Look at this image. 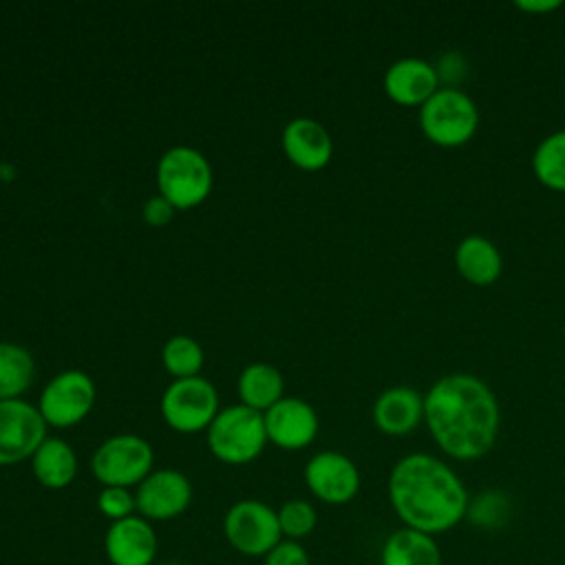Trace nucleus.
<instances>
[{
    "mask_svg": "<svg viewBox=\"0 0 565 565\" xmlns=\"http://www.w3.org/2000/svg\"><path fill=\"white\" fill-rule=\"evenodd\" d=\"M424 417V397L411 386H391L373 404V422L386 435H406Z\"/></svg>",
    "mask_w": 565,
    "mask_h": 565,
    "instance_id": "17",
    "label": "nucleus"
},
{
    "mask_svg": "<svg viewBox=\"0 0 565 565\" xmlns=\"http://www.w3.org/2000/svg\"><path fill=\"white\" fill-rule=\"evenodd\" d=\"M205 435L210 452L218 461L232 466L254 461L269 441L263 413L245 404H232L221 408L207 426Z\"/></svg>",
    "mask_w": 565,
    "mask_h": 565,
    "instance_id": "4",
    "label": "nucleus"
},
{
    "mask_svg": "<svg viewBox=\"0 0 565 565\" xmlns=\"http://www.w3.org/2000/svg\"><path fill=\"white\" fill-rule=\"evenodd\" d=\"M214 185L207 157L192 146L168 148L157 163V188L174 210H190L203 203Z\"/></svg>",
    "mask_w": 565,
    "mask_h": 565,
    "instance_id": "3",
    "label": "nucleus"
},
{
    "mask_svg": "<svg viewBox=\"0 0 565 565\" xmlns=\"http://www.w3.org/2000/svg\"><path fill=\"white\" fill-rule=\"evenodd\" d=\"M31 470L40 486L62 490L77 475V455L73 446L60 437H46L31 457Z\"/></svg>",
    "mask_w": 565,
    "mask_h": 565,
    "instance_id": "20",
    "label": "nucleus"
},
{
    "mask_svg": "<svg viewBox=\"0 0 565 565\" xmlns=\"http://www.w3.org/2000/svg\"><path fill=\"white\" fill-rule=\"evenodd\" d=\"M276 512H278L280 532L289 541H298V539L309 536L313 532L316 523H318L316 508L305 499H289Z\"/></svg>",
    "mask_w": 565,
    "mask_h": 565,
    "instance_id": "25",
    "label": "nucleus"
},
{
    "mask_svg": "<svg viewBox=\"0 0 565 565\" xmlns=\"http://www.w3.org/2000/svg\"><path fill=\"white\" fill-rule=\"evenodd\" d=\"M263 565H311L307 550L298 541L282 539L263 561Z\"/></svg>",
    "mask_w": 565,
    "mask_h": 565,
    "instance_id": "28",
    "label": "nucleus"
},
{
    "mask_svg": "<svg viewBox=\"0 0 565 565\" xmlns=\"http://www.w3.org/2000/svg\"><path fill=\"white\" fill-rule=\"evenodd\" d=\"M46 422L40 408L22 397L0 402V466L31 459L46 439Z\"/></svg>",
    "mask_w": 565,
    "mask_h": 565,
    "instance_id": "10",
    "label": "nucleus"
},
{
    "mask_svg": "<svg viewBox=\"0 0 565 565\" xmlns=\"http://www.w3.org/2000/svg\"><path fill=\"white\" fill-rule=\"evenodd\" d=\"M35 377V360L22 344L0 342V402L18 399Z\"/></svg>",
    "mask_w": 565,
    "mask_h": 565,
    "instance_id": "22",
    "label": "nucleus"
},
{
    "mask_svg": "<svg viewBox=\"0 0 565 565\" xmlns=\"http://www.w3.org/2000/svg\"><path fill=\"white\" fill-rule=\"evenodd\" d=\"M305 483L316 499L329 505H342L358 494L360 470L347 455L338 450H322L307 461Z\"/></svg>",
    "mask_w": 565,
    "mask_h": 565,
    "instance_id": "12",
    "label": "nucleus"
},
{
    "mask_svg": "<svg viewBox=\"0 0 565 565\" xmlns=\"http://www.w3.org/2000/svg\"><path fill=\"white\" fill-rule=\"evenodd\" d=\"M419 128L433 143L455 148L477 132L479 108L461 88L439 86L419 106Z\"/></svg>",
    "mask_w": 565,
    "mask_h": 565,
    "instance_id": "5",
    "label": "nucleus"
},
{
    "mask_svg": "<svg viewBox=\"0 0 565 565\" xmlns=\"http://www.w3.org/2000/svg\"><path fill=\"white\" fill-rule=\"evenodd\" d=\"M267 439L282 450L307 448L318 435V413L300 397H282L263 413Z\"/></svg>",
    "mask_w": 565,
    "mask_h": 565,
    "instance_id": "13",
    "label": "nucleus"
},
{
    "mask_svg": "<svg viewBox=\"0 0 565 565\" xmlns=\"http://www.w3.org/2000/svg\"><path fill=\"white\" fill-rule=\"evenodd\" d=\"M104 552L110 565H152L157 556V532L139 514L113 521L104 536Z\"/></svg>",
    "mask_w": 565,
    "mask_h": 565,
    "instance_id": "14",
    "label": "nucleus"
},
{
    "mask_svg": "<svg viewBox=\"0 0 565 565\" xmlns=\"http://www.w3.org/2000/svg\"><path fill=\"white\" fill-rule=\"evenodd\" d=\"M97 388L93 377L79 369H66L49 380L40 393L38 408L49 426L68 428L79 424L95 406Z\"/></svg>",
    "mask_w": 565,
    "mask_h": 565,
    "instance_id": "9",
    "label": "nucleus"
},
{
    "mask_svg": "<svg viewBox=\"0 0 565 565\" xmlns=\"http://www.w3.org/2000/svg\"><path fill=\"white\" fill-rule=\"evenodd\" d=\"M227 543L243 556H267L280 541L278 512L258 499L236 501L223 519Z\"/></svg>",
    "mask_w": 565,
    "mask_h": 565,
    "instance_id": "7",
    "label": "nucleus"
},
{
    "mask_svg": "<svg viewBox=\"0 0 565 565\" xmlns=\"http://www.w3.org/2000/svg\"><path fill=\"white\" fill-rule=\"evenodd\" d=\"M203 347L190 335H172L161 349V362L174 380L194 377L203 369Z\"/></svg>",
    "mask_w": 565,
    "mask_h": 565,
    "instance_id": "24",
    "label": "nucleus"
},
{
    "mask_svg": "<svg viewBox=\"0 0 565 565\" xmlns=\"http://www.w3.org/2000/svg\"><path fill=\"white\" fill-rule=\"evenodd\" d=\"M516 7L527 13H550L561 7V0H516Z\"/></svg>",
    "mask_w": 565,
    "mask_h": 565,
    "instance_id": "31",
    "label": "nucleus"
},
{
    "mask_svg": "<svg viewBox=\"0 0 565 565\" xmlns=\"http://www.w3.org/2000/svg\"><path fill=\"white\" fill-rule=\"evenodd\" d=\"M532 170L543 185L565 192V130H556L539 141L532 154Z\"/></svg>",
    "mask_w": 565,
    "mask_h": 565,
    "instance_id": "23",
    "label": "nucleus"
},
{
    "mask_svg": "<svg viewBox=\"0 0 565 565\" xmlns=\"http://www.w3.org/2000/svg\"><path fill=\"white\" fill-rule=\"evenodd\" d=\"M455 267L468 282L488 287L501 276L503 260L490 238L470 234L461 238L455 249Z\"/></svg>",
    "mask_w": 565,
    "mask_h": 565,
    "instance_id": "19",
    "label": "nucleus"
},
{
    "mask_svg": "<svg viewBox=\"0 0 565 565\" xmlns=\"http://www.w3.org/2000/svg\"><path fill=\"white\" fill-rule=\"evenodd\" d=\"M161 415L177 433L207 430L218 408V393L214 384L201 375L174 380L161 395Z\"/></svg>",
    "mask_w": 565,
    "mask_h": 565,
    "instance_id": "8",
    "label": "nucleus"
},
{
    "mask_svg": "<svg viewBox=\"0 0 565 565\" xmlns=\"http://www.w3.org/2000/svg\"><path fill=\"white\" fill-rule=\"evenodd\" d=\"M437 88V68L422 57H399L384 73L386 95L402 106H422Z\"/></svg>",
    "mask_w": 565,
    "mask_h": 565,
    "instance_id": "16",
    "label": "nucleus"
},
{
    "mask_svg": "<svg viewBox=\"0 0 565 565\" xmlns=\"http://www.w3.org/2000/svg\"><path fill=\"white\" fill-rule=\"evenodd\" d=\"M380 565H444V558L435 536L413 527H399L386 536Z\"/></svg>",
    "mask_w": 565,
    "mask_h": 565,
    "instance_id": "18",
    "label": "nucleus"
},
{
    "mask_svg": "<svg viewBox=\"0 0 565 565\" xmlns=\"http://www.w3.org/2000/svg\"><path fill=\"white\" fill-rule=\"evenodd\" d=\"M280 143L285 157L300 170H322L333 154V141L329 130L311 119V117H296L285 124Z\"/></svg>",
    "mask_w": 565,
    "mask_h": 565,
    "instance_id": "15",
    "label": "nucleus"
},
{
    "mask_svg": "<svg viewBox=\"0 0 565 565\" xmlns=\"http://www.w3.org/2000/svg\"><path fill=\"white\" fill-rule=\"evenodd\" d=\"M437 68V75H439V82L444 79V82H459L461 77H463V73H466V62H463V57H461V53H457V51H448L441 60H439V66H435Z\"/></svg>",
    "mask_w": 565,
    "mask_h": 565,
    "instance_id": "30",
    "label": "nucleus"
},
{
    "mask_svg": "<svg viewBox=\"0 0 565 565\" xmlns=\"http://www.w3.org/2000/svg\"><path fill=\"white\" fill-rule=\"evenodd\" d=\"M141 214H143V221H146L148 225L161 227V225H166V223L172 221V216H174V205H172L168 199H163L161 194H154V196H150V199L143 203Z\"/></svg>",
    "mask_w": 565,
    "mask_h": 565,
    "instance_id": "29",
    "label": "nucleus"
},
{
    "mask_svg": "<svg viewBox=\"0 0 565 565\" xmlns=\"http://www.w3.org/2000/svg\"><path fill=\"white\" fill-rule=\"evenodd\" d=\"M238 397L241 404L265 413L278 399H282L285 380L282 373L269 362H252L238 375Z\"/></svg>",
    "mask_w": 565,
    "mask_h": 565,
    "instance_id": "21",
    "label": "nucleus"
},
{
    "mask_svg": "<svg viewBox=\"0 0 565 565\" xmlns=\"http://www.w3.org/2000/svg\"><path fill=\"white\" fill-rule=\"evenodd\" d=\"M97 508L99 512L110 521H121L135 514V492L130 488H117V486H104L97 494Z\"/></svg>",
    "mask_w": 565,
    "mask_h": 565,
    "instance_id": "27",
    "label": "nucleus"
},
{
    "mask_svg": "<svg viewBox=\"0 0 565 565\" xmlns=\"http://www.w3.org/2000/svg\"><path fill=\"white\" fill-rule=\"evenodd\" d=\"M190 501H192V483L181 470H174V468L152 470L135 488L137 512L148 521H170L183 514Z\"/></svg>",
    "mask_w": 565,
    "mask_h": 565,
    "instance_id": "11",
    "label": "nucleus"
},
{
    "mask_svg": "<svg viewBox=\"0 0 565 565\" xmlns=\"http://www.w3.org/2000/svg\"><path fill=\"white\" fill-rule=\"evenodd\" d=\"M388 501L404 523L430 536L466 519L468 490L457 472L435 455L411 452L388 475Z\"/></svg>",
    "mask_w": 565,
    "mask_h": 565,
    "instance_id": "2",
    "label": "nucleus"
},
{
    "mask_svg": "<svg viewBox=\"0 0 565 565\" xmlns=\"http://www.w3.org/2000/svg\"><path fill=\"white\" fill-rule=\"evenodd\" d=\"M466 516L481 527H501L510 516V499L499 490H486L468 503Z\"/></svg>",
    "mask_w": 565,
    "mask_h": 565,
    "instance_id": "26",
    "label": "nucleus"
},
{
    "mask_svg": "<svg viewBox=\"0 0 565 565\" xmlns=\"http://www.w3.org/2000/svg\"><path fill=\"white\" fill-rule=\"evenodd\" d=\"M424 422L448 457L470 461L494 446L501 413L492 388L483 380L470 373H448L428 388Z\"/></svg>",
    "mask_w": 565,
    "mask_h": 565,
    "instance_id": "1",
    "label": "nucleus"
},
{
    "mask_svg": "<svg viewBox=\"0 0 565 565\" xmlns=\"http://www.w3.org/2000/svg\"><path fill=\"white\" fill-rule=\"evenodd\" d=\"M154 463V450L150 441L139 435L121 433L104 439L90 457L93 477L102 486L137 488Z\"/></svg>",
    "mask_w": 565,
    "mask_h": 565,
    "instance_id": "6",
    "label": "nucleus"
}]
</instances>
